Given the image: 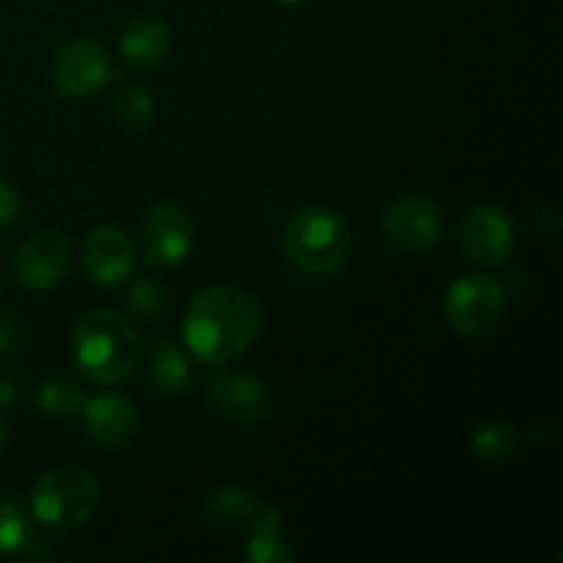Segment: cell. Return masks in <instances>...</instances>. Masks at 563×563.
<instances>
[{
	"instance_id": "9a60e30c",
	"label": "cell",
	"mask_w": 563,
	"mask_h": 563,
	"mask_svg": "<svg viewBox=\"0 0 563 563\" xmlns=\"http://www.w3.org/2000/svg\"><path fill=\"white\" fill-rule=\"evenodd\" d=\"M148 379L163 396H181L192 383V368L185 350L170 339H159L152 352Z\"/></svg>"
},
{
	"instance_id": "52a82bcc",
	"label": "cell",
	"mask_w": 563,
	"mask_h": 563,
	"mask_svg": "<svg viewBox=\"0 0 563 563\" xmlns=\"http://www.w3.org/2000/svg\"><path fill=\"white\" fill-rule=\"evenodd\" d=\"M443 207L429 196H405L383 214V234L405 253L432 251L443 240Z\"/></svg>"
},
{
	"instance_id": "7402d4cb",
	"label": "cell",
	"mask_w": 563,
	"mask_h": 563,
	"mask_svg": "<svg viewBox=\"0 0 563 563\" xmlns=\"http://www.w3.org/2000/svg\"><path fill=\"white\" fill-rule=\"evenodd\" d=\"M245 555L253 563H289L295 561V550L278 533H251Z\"/></svg>"
},
{
	"instance_id": "4316f807",
	"label": "cell",
	"mask_w": 563,
	"mask_h": 563,
	"mask_svg": "<svg viewBox=\"0 0 563 563\" xmlns=\"http://www.w3.org/2000/svg\"><path fill=\"white\" fill-rule=\"evenodd\" d=\"M5 440H9V427H5V421H3V418H0V451H3Z\"/></svg>"
},
{
	"instance_id": "e0dca14e",
	"label": "cell",
	"mask_w": 563,
	"mask_h": 563,
	"mask_svg": "<svg viewBox=\"0 0 563 563\" xmlns=\"http://www.w3.org/2000/svg\"><path fill=\"white\" fill-rule=\"evenodd\" d=\"M86 401L88 399L80 390V385L69 383V379H47L36 394L38 410L47 418H58V421H66V418H82Z\"/></svg>"
},
{
	"instance_id": "5bb4252c",
	"label": "cell",
	"mask_w": 563,
	"mask_h": 563,
	"mask_svg": "<svg viewBox=\"0 0 563 563\" xmlns=\"http://www.w3.org/2000/svg\"><path fill=\"white\" fill-rule=\"evenodd\" d=\"M174 47L170 27L163 20H137L121 36V55L130 66L137 69H152L168 58Z\"/></svg>"
},
{
	"instance_id": "7a4b0ae2",
	"label": "cell",
	"mask_w": 563,
	"mask_h": 563,
	"mask_svg": "<svg viewBox=\"0 0 563 563\" xmlns=\"http://www.w3.org/2000/svg\"><path fill=\"white\" fill-rule=\"evenodd\" d=\"M75 366L88 383L119 385L141 363V339L121 313L88 311L75 330Z\"/></svg>"
},
{
	"instance_id": "8fae6325",
	"label": "cell",
	"mask_w": 563,
	"mask_h": 563,
	"mask_svg": "<svg viewBox=\"0 0 563 563\" xmlns=\"http://www.w3.org/2000/svg\"><path fill=\"white\" fill-rule=\"evenodd\" d=\"M462 253L478 267H498L515 247L511 220L498 207H476L460 225Z\"/></svg>"
},
{
	"instance_id": "cb8c5ba5",
	"label": "cell",
	"mask_w": 563,
	"mask_h": 563,
	"mask_svg": "<svg viewBox=\"0 0 563 563\" xmlns=\"http://www.w3.org/2000/svg\"><path fill=\"white\" fill-rule=\"evenodd\" d=\"M22 344V324L11 313L0 311V355H9Z\"/></svg>"
},
{
	"instance_id": "3957f363",
	"label": "cell",
	"mask_w": 563,
	"mask_h": 563,
	"mask_svg": "<svg viewBox=\"0 0 563 563\" xmlns=\"http://www.w3.org/2000/svg\"><path fill=\"white\" fill-rule=\"evenodd\" d=\"M284 251L297 269L308 275H330L350 258V223L328 207H306L289 218L284 229Z\"/></svg>"
},
{
	"instance_id": "ba28073f",
	"label": "cell",
	"mask_w": 563,
	"mask_h": 563,
	"mask_svg": "<svg viewBox=\"0 0 563 563\" xmlns=\"http://www.w3.org/2000/svg\"><path fill=\"white\" fill-rule=\"evenodd\" d=\"M110 75H113V69H110L108 49L91 38H75V42L64 44L49 64L53 88L71 99L97 93L110 80Z\"/></svg>"
},
{
	"instance_id": "484cf974",
	"label": "cell",
	"mask_w": 563,
	"mask_h": 563,
	"mask_svg": "<svg viewBox=\"0 0 563 563\" xmlns=\"http://www.w3.org/2000/svg\"><path fill=\"white\" fill-rule=\"evenodd\" d=\"M16 396H20V379L11 377V374H3L0 377V407L14 405Z\"/></svg>"
},
{
	"instance_id": "4fadbf2b",
	"label": "cell",
	"mask_w": 563,
	"mask_h": 563,
	"mask_svg": "<svg viewBox=\"0 0 563 563\" xmlns=\"http://www.w3.org/2000/svg\"><path fill=\"white\" fill-rule=\"evenodd\" d=\"M82 418H86L91 438L108 449H124L137 438V429H141V416H137L135 405L115 394L88 399Z\"/></svg>"
},
{
	"instance_id": "30bf717a",
	"label": "cell",
	"mask_w": 563,
	"mask_h": 563,
	"mask_svg": "<svg viewBox=\"0 0 563 563\" xmlns=\"http://www.w3.org/2000/svg\"><path fill=\"white\" fill-rule=\"evenodd\" d=\"M207 399L225 421L256 427L273 410V394L256 377L240 372H220L209 379Z\"/></svg>"
},
{
	"instance_id": "6da1fadb",
	"label": "cell",
	"mask_w": 563,
	"mask_h": 563,
	"mask_svg": "<svg viewBox=\"0 0 563 563\" xmlns=\"http://www.w3.org/2000/svg\"><path fill=\"white\" fill-rule=\"evenodd\" d=\"M264 330V308L253 295L231 286L198 291L185 313V344L198 361L223 366L242 355Z\"/></svg>"
},
{
	"instance_id": "83f0119b",
	"label": "cell",
	"mask_w": 563,
	"mask_h": 563,
	"mask_svg": "<svg viewBox=\"0 0 563 563\" xmlns=\"http://www.w3.org/2000/svg\"><path fill=\"white\" fill-rule=\"evenodd\" d=\"M280 3H289V5H295V3H302V0H280Z\"/></svg>"
},
{
	"instance_id": "44dd1931",
	"label": "cell",
	"mask_w": 563,
	"mask_h": 563,
	"mask_svg": "<svg viewBox=\"0 0 563 563\" xmlns=\"http://www.w3.org/2000/svg\"><path fill=\"white\" fill-rule=\"evenodd\" d=\"M253 504H256V498H253L247 489L223 487V489H218V493L209 495L207 509H209V515L220 522H245L247 511H251Z\"/></svg>"
},
{
	"instance_id": "9c48e42d",
	"label": "cell",
	"mask_w": 563,
	"mask_h": 563,
	"mask_svg": "<svg viewBox=\"0 0 563 563\" xmlns=\"http://www.w3.org/2000/svg\"><path fill=\"white\" fill-rule=\"evenodd\" d=\"M192 245V220L179 203H154L143 220V262L152 267H174Z\"/></svg>"
},
{
	"instance_id": "8992f818",
	"label": "cell",
	"mask_w": 563,
	"mask_h": 563,
	"mask_svg": "<svg viewBox=\"0 0 563 563\" xmlns=\"http://www.w3.org/2000/svg\"><path fill=\"white\" fill-rule=\"evenodd\" d=\"M71 267V240L58 229L27 236L11 253V273L25 289L44 291L58 286Z\"/></svg>"
},
{
	"instance_id": "ac0fdd59",
	"label": "cell",
	"mask_w": 563,
	"mask_h": 563,
	"mask_svg": "<svg viewBox=\"0 0 563 563\" xmlns=\"http://www.w3.org/2000/svg\"><path fill=\"white\" fill-rule=\"evenodd\" d=\"M154 115H157V102H154V93L146 91V88H126L115 99V119L126 130H148Z\"/></svg>"
},
{
	"instance_id": "5b68a950",
	"label": "cell",
	"mask_w": 563,
	"mask_h": 563,
	"mask_svg": "<svg viewBox=\"0 0 563 563\" xmlns=\"http://www.w3.org/2000/svg\"><path fill=\"white\" fill-rule=\"evenodd\" d=\"M445 319L451 328L471 339L493 333L506 308V295L489 275H462L445 291Z\"/></svg>"
},
{
	"instance_id": "277c9868",
	"label": "cell",
	"mask_w": 563,
	"mask_h": 563,
	"mask_svg": "<svg viewBox=\"0 0 563 563\" xmlns=\"http://www.w3.org/2000/svg\"><path fill=\"white\" fill-rule=\"evenodd\" d=\"M102 489L91 471L75 465L42 473L31 489V509L42 526L69 531L97 511Z\"/></svg>"
},
{
	"instance_id": "d6986e66",
	"label": "cell",
	"mask_w": 563,
	"mask_h": 563,
	"mask_svg": "<svg viewBox=\"0 0 563 563\" xmlns=\"http://www.w3.org/2000/svg\"><path fill=\"white\" fill-rule=\"evenodd\" d=\"M517 449V432L509 423H484L473 432V451L478 460L506 462Z\"/></svg>"
},
{
	"instance_id": "603a6c76",
	"label": "cell",
	"mask_w": 563,
	"mask_h": 563,
	"mask_svg": "<svg viewBox=\"0 0 563 563\" xmlns=\"http://www.w3.org/2000/svg\"><path fill=\"white\" fill-rule=\"evenodd\" d=\"M242 526H245L251 533H275L280 526V511L275 509V506L256 500V504L251 506V511H247Z\"/></svg>"
},
{
	"instance_id": "2e32d148",
	"label": "cell",
	"mask_w": 563,
	"mask_h": 563,
	"mask_svg": "<svg viewBox=\"0 0 563 563\" xmlns=\"http://www.w3.org/2000/svg\"><path fill=\"white\" fill-rule=\"evenodd\" d=\"M0 553L38 555V539L31 528V517L16 500H0Z\"/></svg>"
},
{
	"instance_id": "ffe728a7",
	"label": "cell",
	"mask_w": 563,
	"mask_h": 563,
	"mask_svg": "<svg viewBox=\"0 0 563 563\" xmlns=\"http://www.w3.org/2000/svg\"><path fill=\"white\" fill-rule=\"evenodd\" d=\"M126 306H130V313L135 319L152 322V319L163 317L165 308H168V291L157 280H137L126 291Z\"/></svg>"
},
{
	"instance_id": "7c38bea8",
	"label": "cell",
	"mask_w": 563,
	"mask_h": 563,
	"mask_svg": "<svg viewBox=\"0 0 563 563\" xmlns=\"http://www.w3.org/2000/svg\"><path fill=\"white\" fill-rule=\"evenodd\" d=\"M82 267L99 286H119L135 269V247L115 225H99L82 242Z\"/></svg>"
},
{
	"instance_id": "d4e9b609",
	"label": "cell",
	"mask_w": 563,
	"mask_h": 563,
	"mask_svg": "<svg viewBox=\"0 0 563 563\" xmlns=\"http://www.w3.org/2000/svg\"><path fill=\"white\" fill-rule=\"evenodd\" d=\"M16 212H20V201H16V192L11 190L5 181H0V229H5L9 223H14Z\"/></svg>"
}]
</instances>
